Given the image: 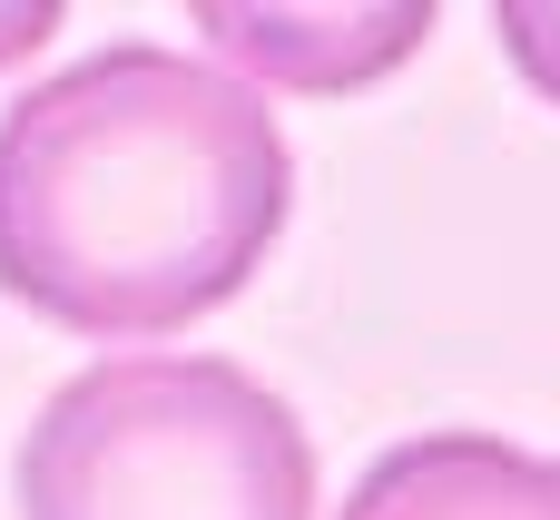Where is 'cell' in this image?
<instances>
[{"label": "cell", "mask_w": 560, "mask_h": 520, "mask_svg": "<svg viewBox=\"0 0 560 520\" xmlns=\"http://www.w3.org/2000/svg\"><path fill=\"white\" fill-rule=\"evenodd\" d=\"M295 157L266 88L118 39L0 118V295L89 344H138L246 295L285 236Z\"/></svg>", "instance_id": "1"}, {"label": "cell", "mask_w": 560, "mask_h": 520, "mask_svg": "<svg viewBox=\"0 0 560 520\" xmlns=\"http://www.w3.org/2000/svg\"><path fill=\"white\" fill-rule=\"evenodd\" d=\"M20 520H315V442L226 354H108L39 403Z\"/></svg>", "instance_id": "2"}, {"label": "cell", "mask_w": 560, "mask_h": 520, "mask_svg": "<svg viewBox=\"0 0 560 520\" xmlns=\"http://www.w3.org/2000/svg\"><path fill=\"white\" fill-rule=\"evenodd\" d=\"M197 29L217 39V59L256 69L266 88H364L433 39V10L423 0H384V10H236V0H207Z\"/></svg>", "instance_id": "3"}, {"label": "cell", "mask_w": 560, "mask_h": 520, "mask_svg": "<svg viewBox=\"0 0 560 520\" xmlns=\"http://www.w3.org/2000/svg\"><path fill=\"white\" fill-rule=\"evenodd\" d=\"M345 520H560V462L492 433H423L354 482Z\"/></svg>", "instance_id": "4"}, {"label": "cell", "mask_w": 560, "mask_h": 520, "mask_svg": "<svg viewBox=\"0 0 560 520\" xmlns=\"http://www.w3.org/2000/svg\"><path fill=\"white\" fill-rule=\"evenodd\" d=\"M492 29H502L512 69H522V79L560 108V0H502V10H492Z\"/></svg>", "instance_id": "5"}, {"label": "cell", "mask_w": 560, "mask_h": 520, "mask_svg": "<svg viewBox=\"0 0 560 520\" xmlns=\"http://www.w3.org/2000/svg\"><path fill=\"white\" fill-rule=\"evenodd\" d=\"M49 29H59V10H49V0H0V69H10V59H30Z\"/></svg>", "instance_id": "6"}]
</instances>
